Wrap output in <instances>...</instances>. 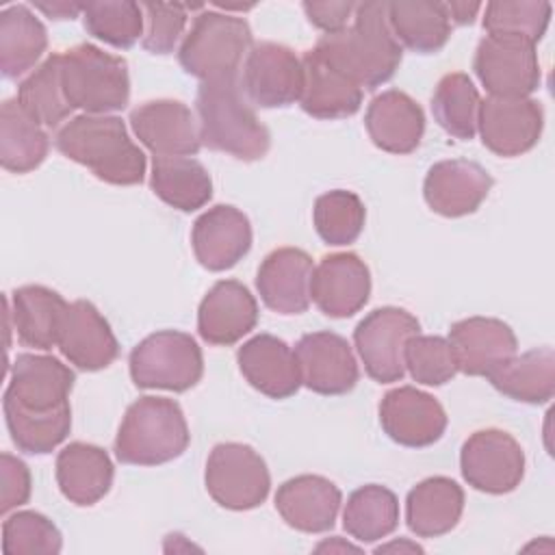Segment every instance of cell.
Listing matches in <instances>:
<instances>
[{
  "mask_svg": "<svg viewBox=\"0 0 555 555\" xmlns=\"http://www.w3.org/2000/svg\"><path fill=\"white\" fill-rule=\"evenodd\" d=\"M301 384L319 395H345L360 377L356 356L340 334L321 330L304 334L295 345Z\"/></svg>",
  "mask_w": 555,
  "mask_h": 555,
  "instance_id": "obj_15",
  "label": "cell"
},
{
  "mask_svg": "<svg viewBox=\"0 0 555 555\" xmlns=\"http://www.w3.org/2000/svg\"><path fill=\"white\" fill-rule=\"evenodd\" d=\"M449 20L455 24H473L475 15L481 11L479 2H444Z\"/></svg>",
  "mask_w": 555,
  "mask_h": 555,
  "instance_id": "obj_50",
  "label": "cell"
},
{
  "mask_svg": "<svg viewBox=\"0 0 555 555\" xmlns=\"http://www.w3.org/2000/svg\"><path fill=\"white\" fill-rule=\"evenodd\" d=\"M371 295V273L366 262L351 251L323 256L312 271L310 299L334 319H347L364 308Z\"/></svg>",
  "mask_w": 555,
  "mask_h": 555,
  "instance_id": "obj_17",
  "label": "cell"
},
{
  "mask_svg": "<svg viewBox=\"0 0 555 555\" xmlns=\"http://www.w3.org/2000/svg\"><path fill=\"white\" fill-rule=\"evenodd\" d=\"M67 308L69 304L48 286L26 284L15 288L9 314L20 343L43 351L56 347Z\"/></svg>",
  "mask_w": 555,
  "mask_h": 555,
  "instance_id": "obj_29",
  "label": "cell"
},
{
  "mask_svg": "<svg viewBox=\"0 0 555 555\" xmlns=\"http://www.w3.org/2000/svg\"><path fill=\"white\" fill-rule=\"evenodd\" d=\"M399 525V501L392 490L369 483L353 490L343 509V527L358 542H377Z\"/></svg>",
  "mask_w": 555,
  "mask_h": 555,
  "instance_id": "obj_37",
  "label": "cell"
},
{
  "mask_svg": "<svg viewBox=\"0 0 555 555\" xmlns=\"http://www.w3.org/2000/svg\"><path fill=\"white\" fill-rule=\"evenodd\" d=\"M317 551L321 553V551H358V546H353V544H345V542H338L336 538H334V542H323V544H319L317 546Z\"/></svg>",
  "mask_w": 555,
  "mask_h": 555,
  "instance_id": "obj_52",
  "label": "cell"
},
{
  "mask_svg": "<svg viewBox=\"0 0 555 555\" xmlns=\"http://www.w3.org/2000/svg\"><path fill=\"white\" fill-rule=\"evenodd\" d=\"M35 7L52 20H74L82 11V4L63 2V0L61 2H35Z\"/></svg>",
  "mask_w": 555,
  "mask_h": 555,
  "instance_id": "obj_49",
  "label": "cell"
},
{
  "mask_svg": "<svg viewBox=\"0 0 555 555\" xmlns=\"http://www.w3.org/2000/svg\"><path fill=\"white\" fill-rule=\"evenodd\" d=\"M130 377L137 388L184 392L204 373V356L195 338L178 330H160L145 336L130 351Z\"/></svg>",
  "mask_w": 555,
  "mask_h": 555,
  "instance_id": "obj_7",
  "label": "cell"
},
{
  "mask_svg": "<svg viewBox=\"0 0 555 555\" xmlns=\"http://www.w3.org/2000/svg\"><path fill=\"white\" fill-rule=\"evenodd\" d=\"M56 347L80 371L106 369L119 356V343L108 321L87 299L69 304Z\"/></svg>",
  "mask_w": 555,
  "mask_h": 555,
  "instance_id": "obj_24",
  "label": "cell"
},
{
  "mask_svg": "<svg viewBox=\"0 0 555 555\" xmlns=\"http://www.w3.org/2000/svg\"><path fill=\"white\" fill-rule=\"evenodd\" d=\"M191 434L182 408L167 397H139L128 405L117 438L115 455L132 466H158L180 457Z\"/></svg>",
  "mask_w": 555,
  "mask_h": 555,
  "instance_id": "obj_4",
  "label": "cell"
},
{
  "mask_svg": "<svg viewBox=\"0 0 555 555\" xmlns=\"http://www.w3.org/2000/svg\"><path fill=\"white\" fill-rule=\"evenodd\" d=\"M312 50L360 89H377L388 82L403 56L388 22V2L356 4L353 24L323 35Z\"/></svg>",
  "mask_w": 555,
  "mask_h": 555,
  "instance_id": "obj_1",
  "label": "cell"
},
{
  "mask_svg": "<svg viewBox=\"0 0 555 555\" xmlns=\"http://www.w3.org/2000/svg\"><path fill=\"white\" fill-rule=\"evenodd\" d=\"M82 20L89 35L113 46L130 48L143 37V9L130 0H104L82 4Z\"/></svg>",
  "mask_w": 555,
  "mask_h": 555,
  "instance_id": "obj_43",
  "label": "cell"
},
{
  "mask_svg": "<svg viewBox=\"0 0 555 555\" xmlns=\"http://www.w3.org/2000/svg\"><path fill=\"white\" fill-rule=\"evenodd\" d=\"M258 323V304L249 288L236 280L217 282L197 310V332L208 345L230 347Z\"/></svg>",
  "mask_w": 555,
  "mask_h": 555,
  "instance_id": "obj_22",
  "label": "cell"
},
{
  "mask_svg": "<svg viewBox=\"0 0 555 555\" xmlns=\"http://www.w3.org/2000/svg\"><path fill=\"white\" fill-rule=\"evenodd\" d=\"M17 102L46 128H56L72 115L61 82V54H50L17 87Z\"/></svg>",
  "mask_w": 555,
  "mask_h": 555,
  "instance_id": "obj_40",
  "label": "cell"
},
{
  "mask_svg": "<svg viewBox=\"0 0 555 555\" xmlns=\"http://www.w3.org/2000/svg\"><path fill=\"white\" fill-rule=\"evenodd\" d=\"M56 483L74 505L98 503L113 486V462L102 447L69 442L56 455Z\"/></svg>",
  "mask_w": 555,
  "mask_h": 555,
  "instance_id": "obj_30",
  "label": "cell"
},
{
  "mask_svg": "<svg viewBox=\"0 0 555 555\" xmlns=\"http://www.w3.org/2000/svg\"><path fill=\"white\" fill-rule=\"evenodd\" d=\"M479 104V91L464 72L442 76L431 95L434 119L447 134L462 141L473 139L477 132Z\"/></svg>",
  "mask_w": 555,
  "mask_h": 555,
  "instance_id": "obj_39",
  "label": "cell"
},
{
  "mask_svg": "<svg viewBox=\"0 0 555 555\" xmlns=\"http://www.w3.org/2000/svg\"><path fill=\"white\" fill-rule=\"evenodd\" d=\"M143 37L141 43L152 54L173 52L186 26V7L176 2H143Z\"/></svg>",
  "mask_w": 555,
  "mask_h": 555,
  "instance_id": "obj_46",
  "label": "cell"
},
{
  "mask_svg": "<svg viewBox=\"0 0 555 555\" xmlns=\"http://www.w3.org/2000/svg\"><path fill=\"white\" fill-rule=\"evenodd\" d=\"M312 258L297 247L273 249L258 267L256 288L264 306L280 314H301L310 306Z\"/></svg>",
  "mask_w": 555,
  "mask_h": 555,
  "instance_id": "obj_23",
  "label": "cell"
},
{
  "mask_svg": "<svg viewBox=\"0 0 555 555\" xmlns=\"http://www.w3.org/2000/svg\"><path fill=\"white\" fill-rule=\"evenodd\" d=\"M551 11L546 0H494L486 4L483 28L492 37H516L535 46L548 28Z\"/></svg>",
  "mask_w": 555,
  "mask_h": 555,
  "instance_id": "obj_41",
  "label": "cell"
},
{
  "mask_svg": "<svg viewBox=\"0 0 555 555\" xmlns=\"http://www.w3.org/2000/svg\"><path fill=\"white\" fill-rule=\"evenodd\" d=\"M460 470L475 490L505 494L516 490L525 477V451L503 429H479L462 444Z\"/></svg>",
  "mask_w": 555,
  "mask_h": 555,
  "instance_id": "obj_10",
  "label": "cell"
},
{
  "mask_svg": "<svg viewBox=\"0 0 555 555\" xmlns=\"http://www.w3.org/2000/svg\"><path fill=\"white\" fill-rule=\"evenodd\" d=\"M379 423L390 440L403 447H429L447 429V412L436 397L414 386H399L384 395Z\"/></svg>",
  "mask_w": 555,
  "mask_h": 555,
  "instance_id": "obj_14",
  "label": "cell"
},
{
  "mask_svg": "<svg viewBox=\"0 0 555 555\" xmlns=\"http://www.w3.org/2000/svg\"><path fill=\"white\" fill-rule=\"evenodd\" d=\"M457 371L473 377H490L518 351L514 330L501 319L468 317L451 325L449 338Z\"/></svg>",
  "mask_w": 555,
  "mask_h": 555,
  "instance_id": "obj_18",
  "label": "cell"
},
{
  "mask_svg": "<svg viewBox=\"0 0 555 555\" xmlns=\"http://www.w3.org/2000/svg\"><path fill=\"white\" fill-rule=\"evenodd\" d=\"M251 50V28L243 17L202 11L184 35L178 61L182 69L202 82L238 78L243 59Z\"/></svg>",
  "mask_w": 555,
  "mask_h": 555,
  "instance_id": "obj_6",
  "label": "cell"
},
{
  "mask_svg": "<svg viewBox=\"0 0 555 555\" xmlns=\"http://www.w3.org/2000/svg\"><path fill=\"white\" fill-rule=\"evenodd\" d=\"M416 334H421V323L403 308L384 306L369 312L353 332L369 377L379 384L399 382L405 375V345Z\"/></svg>",
  "mask_w": 555,
  "mask_h": 555,
  "instance_id": "obj_9",
  "label": "cell"
},
{
  "mask_svg": "<svg viewBox=\"0 0 555 555\" xmlns=\"http://www.w3.org/2000/svg\"><path fill=\"white\" fill-rule=\"evenodd\" d=\"M236 362L249 386L271 399H286L301 386L295 349L278 336L258 334L249 338L238 347Z\"/></svg>",
  "mask_w": 555,
  "mask_h": 555,
  "instance_id": "obj_25",
  "label": "cell"
},
{
  "mask_svg": "<svg viewBox=\"0 0 555 555\" xmlns=\"http://www.w3.org/2000/svg\"><path fill=\"white\" fill-rule=\"evenodd\" d=\"M197 262L208 271L234 267L251 247L249 219L230 204H217L202 212L191 230Z\"/></svg>",
  "mask_w": 555,
  "mask_h": 555,
  "instance_id": "obj_21",
  "label": "cell"
},
{
  "mask_svg": "<svg viewBox=\"0 0 555 555\" xmlns=\"http://www.w3.org/2000/svg\"><path fill=\"white\" fill-rule=\"evenodd\" d=\"M2 410L13 444L28 455L50 453L67 438L72 429L69 401L50 412H28L2 401Z\"/></svg>",
  "mask_w": 555,
  "mask_h": 555,
  "instance_id": "obj_38",
  "label": "cell"
},
{
  "mask_svg": "<svg viewBox=\"0 0 555 555\" xmlns=\"http://www.w3.org/2000/svg\"><path fill=\"white\" fill-rule=\"evenodd\" d=\"M403 360L412 379L425 386H442L457 373L453 347L442 336H412L405 345Z\"/></svg>",
  "mask_w": 555,
  "mask_h": 555,
  "instance_id": "obj_45",
  "label": "cell"
},
{
  "mask_svg": "<svg viewBox=\"0 0 555 555\" xmlns=\"http://www.w3.org/2000/svg\"><path fill=\"white\" fill-rule=\"evenodd\" d=\"M56 150L108 184L130 186L145 178V154L115 115H78L59 128Z\"/></svg>",
  "mask_w": 555,
  "mask_h": 555,
  "instance_id": "obj_2",
  "label": "cell"
},
{
  "mask_svg": "<svg viewBox=\"0 0 555 555\" xmlns=\"http://www.w3.org/2000/svg\"><path fill=\"white\" fill-rule=\"evenodd\" d=\"M473 69L492 98H529L540 87V61L535 46L516 37L486 35Z\"/></svg>",
  "mask_w": 555,
  "mask_h": 555,
  "instance_id": "obj_11",
  "label": "cell"
},
{
  "mask_svg": "<svg viewBox=\"0 0 555 555\" xmlns=\"http://www.w3.org/2000/svg\"><path fill=\"white\" fill-rule=\"evenodd\" d=\"M388 551H410V553H423V548L418 544L399 540V542H390V544H382L375 548V553H388Z\"/></svg>",
  "mask_w": 555,
  "mask_h": 555,
  "instance_id": "obj_51",
  "label": "cell"
},
{
  "mask_svg": "<svg viewBox=\"0 0 555 555\" xmlns=\"http://www.w3.org/2000/svg\"><path fill=\"white\" fill-rule=\"evenodd\" d=\"M48 48V30L26 4L0 11V69L4 78H17L35 67Z\"/></svg>",
  "mask_w": 555,
  "mask_h": 555,
  "instance_id": "obj_35",
  "label": "cell"
},
{
  "mask_svg": "<svg viewBox=\"0 0 555 555\" xmlns=\"http://www.w3.org/2000/svg\"><path fill=\"white\" fill-rule=\"evenodd\" d=\"M30 499V470L28 466L11 455H0V512L7 514Z\"/></svg>",
  "mask_w": 555,
  "mask_h": 555,
  "instance_id": "obj_47",
  "label": "cell"
},
{
  "mask_svg": "<svg viewBox=\"0 0 555 555\" xmlns=\"http://www.w3.org/2000/svg\"><path fill=\"white\" fill-rule=\"evenodd\" d=\"M150 186L171 208L197 210L212 197L208 169L193 156H154Z\"/></svg>",
  "mask_w": 555,
  "mask_h": 555,
  "instance_id": "obj_34",
  "label": "cell"
},
{
  "mask_svg": "<svg viewBox=\"0 0 555 555\" xmlns=\"http://www.w3.org/2000/svg\"><path fill=\"white\" fill-rule=\"evenodd\" d=\"M304 11L312 26L330 35L349 26L356 4L353 2H304Z\"/></svg>",
  "mask_w": 555,
  "mask_h": 555,
  "instance_id": "obj_48",
  "label": "cell"
},
{
  "mask_svg": "<svg viewBox=\"0 0 555 555\" xmlns=\"http://www.w3.org/2000/svg\"><path fill=\"white\" fill-rule=\"evenodd\" d=\"M492 189V176L475 160L449 158L429 167L423 182L427 206L442 217L475 212Z\"/></svg>",
  "mask_w": 555,
  "mask_h": 555,
  "instance_id": "obj_20",
  "label": "cell"
},
{
  "mask_svg": "<svg viewBox=\"0 0 555 555\" xmlns=\"http://www.w3.org/2000/svg\"><path fill=\"white\" fill-rule=\"evenodd\" d=\"M202 145L238 160H258L269 152L271 137L245 98L238 78L202 82L195 95Z\"/></svg>",
  "mask_w": 555,
  "mask_h": 555,
  "instance_id": "obj_3",
  "label": "cell"
},
{
  "mask_svg": "<svg viewBox=\"0 0 555 555\" xmlns=\"http://www.w3.org/2000/svg\"><path fill=\"white\" fill-rule=\"evenodd\" d=\"M388 22L401 48L434 54L451 37V20L444 2L397 0L388 2Z\"/></svg>",
  "mask_w": 555,
  "mask_h": 555,
  "instance_id": "obj_32",
  "label": "cell"
},
{
  "mask_svg": "<svg viewBox=\"0 0 555 555\" xmlns=\"http://www.w3.org/2000/svg\"><path fill=\"white\" fill-rule=\"evenodd\" d=\"M61 82L69 106L87 115L121 111L130 100L128 63L93 43L61 52Z\"/></svg>",
  "mask_w": 555,
  "mask_h": 555,
  "instance_id": "obj_5",
  "label": "cell"
},
{
  "mask_svg": "<svg viewBox=\"0 0 555 555\" xmlns=\"http://www.w3.org/2000/svg\"><path fill=\"white\" fill-rule=\"evenodd\" d=\"M130 126L154 156H195L202 147L199 126L180 100H150L137 106Z\"/></svg>",
  "mask_w": 555,
  "mask_h": 555,
  "instance_id": "obj_19",
  "label": "cell"
},
{
  "mask_svg": "<svg viewBox=\"0 0 555 555\" xmlns=\"http://www.w3.org/2000/svg\"><path fill=\"white\" fill-rule=\"evenodd\" d=\"M544 111L533 98H486L479 104L481 143L496 156H520L542 137Z\"/></svg>",
  "mask_w": 555,
  "mask_h": 555,
  "instance_id": "obj_13",
  "label": "cell"
},
{
  "mask_svg": "<svg viewBox=\"0 0 555 555\" xmlns=\"http://www.w3.org/2000/svg\"><path fill=\"white\" fill-rule=\"evenodd\" d=\"M364 126L379 150L390 154H410L421 145L425 113L405 91L388 89L371 100Z\"/></svg>",
  "mask_w": 555,
  "mask_h": 555,
  "instance_id": "obj_27",
  "label": "cell"
},
{
  "mask_svg": "<svg viewBox=\"0 0 555 555\" xmlns=\"http://www.w3.org/2000/svg\"><path fill=\"white\" fill-rule=\"evenodd\" d=\"M241 89L260 108H280L299 102L304 89L301 59L282 43L262 41L251 46L243 63Z\"/></svg>",
  "mask_w": 555,
  "mask_h": 555,
  "instance_id": "obj_12",
  "label": "cell"
},
{
  "mask_svg": "<svg viewBox=\"0 0 555 555\" xmlns=\"http://www.w3.org/2000/svg\"><path fill=\"white\" fill-rule=\"evenodd\" d=\"M50 139L43 126L15 100L0 108V163L7 171L28 173L48 156Z\"/></svg>",
  "mask_w": 555,
  "mask_h": 555,
  "instance_id": "obj_33",
  "label": "cell"
},
{
  "mask_svg": "<svg viewBox=\"0 0 555 555\" xmlns=\"http://www.w3.org/2000/svg\"><path fill=\"white\" fill-rule=\"evenodd\" d=\"M464 512V490L449 477H427L405 499V522L418 538L449 533Z\"/></svg>",
  "mask_w": 555,
  "mask_h": 555,
  "instance_id": "obj_31",
  "label": "cell"
},
{
  "mask_svg": "<svg viewBox=\"0 0 555 555\" xmlns=\"http://www.w3.org/2000/svg\"><path fill=\"white\" fill-rule=\"evenodd\" d=\"M488 379L514 401L546 403L555 395V353L551 347L525 351L507 360Z\"/></svg>",
  "mask_w": 555,
  "mask_h": 555,
  "instance_id": "obj_36",
  "label": "cell"
},
{
  "mask_svg": "<svg viewBox=\"0 0 555 555\" xmlns=\"http://www.w3.org/2000/svg\"><path fill=\"white\" fill-rule=\"evenodd\" d=\"M366 219V208L353 191L334 189L317 197L312 208V221L317 234L334 247L353 243Z\"/></svg>",
  "mask_w": 555,
  "mask_h": 555,
  "instance_id": "obj_42",
  "label": "cell"
},
{
  "mask_svg": "<svg viewBox=\"0 0 555 555\" xmlns=\"http://www.w3.org/2000/svg\"><path fill=\"white\" fill-rule=\"evenodd\" d=\"M74 382V371L59 358L20 353L11 364V377L2 401L28 412H50L67 403Z\"/></svg>",
  "mask_w": 555,
  "mask_h": 555,
  "instance_id": "obj_16",
  "label": "cell"
},
{
  "mask_svg": "<svg viewBox=\"0 0 555 555\" xmlns=\"http://www.w3.org/2000/svg\"><path fill=\"white\" fill-rule=\"evenodd\" d=\"M63 548V535L56 525L39 512H15L2 522L4 555H54Z\"/></svg>",
  "mask_w": 555,
  "mask_h": 555,
  "instance_id": "obj_44",
  "label": "cell"
},
{
  "mask_svg": "<svg viewBox=\"0 0 555 555\" xmlns=\"http://www.w3.org/2000/svg\"><path fill=\"white\" fill-rule=\"evenodd\" d=\"M304 89L299 104L304 113L317 119H343L360 111L362 89L343 72L323 61L314 50L301 59Z\"/></svg>",
  "mask_w": 555,
  "mask_h": 555,
  "instance_id": "obj_28",
  "label": "cell"
},
{
  "mask_svg": "<svg viewBox=\"0 0 555 555\" xmlns=\"http://www.w3.org/2000/svg\"><path fill=\"white\" fill-rule=\"evenodd\" d=\"M204 483L208 494L225 509L245 512L264 503L271 475L258 451L243 442L215 444L208 460Z\"/></svg>",
  "mask_w": 555,
  "mask_h": 555,
  "instance_id": "obj_8",
  "label": "cell"
},
{
  "mask_svg": "<svg viewBox=\"0 0 555 555\" xmlns=\"http://www.w3.org/2000/svg\"><path fill=\"white\" fill-rule=\"evenodd\" d=\"M343 494L321 475H297L275 492V509L288 527L304 533H323L334 527Z\"/></svg>",
  "mask_w": 555,
  "mask_h": 555,
  "instance_id": "obj_26",
  "label": "cell"
}]
</instances>
